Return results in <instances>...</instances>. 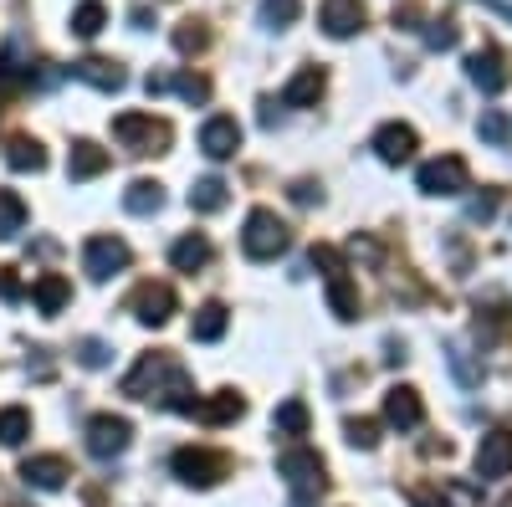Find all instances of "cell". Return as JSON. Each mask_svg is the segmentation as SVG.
Here are the masks:
<instances>
[{"instance_id": "obj_1", "label": "cell", "mask_w": 512, "mask_h": 507, "mask_svg": "<svg viewBox=\"0 0 512 507\" xmlns=\"http://www.w3.org/2000/svg\"><path fill=\"white\" fill-rule=\"evenodd\" d=\"M123 395H134V400H159L169 410H180V415H195V385H190V374L180 369V359H169V354H144L134 369L123 374Z\"/></svg>"}, {"instance_id": "obj_2", "label": "cell", "mask_w": 512, "mask_h": 507, "mask_svg": "<svg viewBox=\"0 0 512 507\" xmlns=\"http://www.w3.org/2000/svg\"><path fill=\"white\" fill-rule=\"evenodd\" d=\"M287 226L277 221V210H251L246 216V231H241V246H246V257L251 262H272L287 251Z\"/></svg>"}, {"instance_id": "obj_3", "label": "cell", "mask_w": 512, "mask_h": 507, "mask_svg": "<svg viewBox=\"0 0 512 507\" xmlns=\"http://www.w3.org/2000/svg\"><path fill=\"white\" fill-rule=\"evenodd\" d=\"M277 472L287 477V487H292L297 497H318V492L328 487V477H323V456L308 451V446H287V451L277 456Z\"/></svg>"}, {"instance_id": "obj_4", "label": "cell", "mask_w": 512, "mask_h": 507, "mask_svg": "<svg viewBox=\"0 0 512 507\" xmlns=\"http://www.w3.org/2000/svg\"><path fill=\"white\" fill-rule=\"evenodd\" d=\"M113 139L123 149H134V154H159L169 144V129H164V123H154L149 113H118L113 118Z\"/></svg>"}, {"instance_id": "obj_5", "label": "cell", "mask_w": 512, "mask_h": 507, "mask_svg": "<svg viewBox=\"0 0 512 507\" xmlns=\"http://www.w3.org/2000/svg\"><path fill=\"white\" fill-rule=\"evenodd\" d=\"M169 467H175V477H180L185 487H216V482L226 477V456L200 451V446H180Z\"/></svg>"}, {"instance_id": "obj_6", "label": "cell", "mask_w": 512, "mask_h": 507, "mask_svg": "<svg viewBox=\"0 0 512 507\" xmlns=\"http://www.w3.org/2000/svg\"><path fill=\"white\" fill-rule=\"evenodd\" d=\"M128 441H134V426H128L123 415H93V420H88V451H93L98 461L123 456Z\"/></svg>"}, {"instance_id": "obj_7", "label": "cell", "mask_w": 512, "mask_h": 507, "mask_svg": "<svg viewBox=\"0 0 512 507\" xmlns=\"http://www.w3.org/2000/svg\"><path fill=\"white\" fill-rule=\"evenodd\" d=\"M82 267H88L93 282H108V277H118L128 267V246L118 236H93L88 251H82Z\"/></svg>"}, {"instance_id": "obj_8", "label": "cell", "mask_w": 512, "mask_h": 507, "mask_svg": "<svg viewBox=\"0 0 512 507\" xmlns=\"http://www.w3.org/2000/svg\"><path fill=\"white\" fill-rule=\"evenodd\" d=\"M415 185H420L425 195H461V190H466V164H461L456 154H446V159H431V164H420Z\"/></svg>"}, {"instance_id": "obj_9", "label": "cell", "mask_w": 512, "mask_h": 507, "mask_svg": "<svg viewBox=\"0 0 512 507\" xmlns=\"http://www.w3.org/2000/svg\"><path fill=\"white\" fill-rule=\"evenodd\" d=\"M175 287H164V282H149V287H139V298H134V318L144 323V328H164L169 318H175Z\"/></svg>"}, {"instance_id": "obj_10", "label": "cell", "mask_w": 512, "mask_h": 507, "mask_svg": "<svg viewBox=\"0 0 512 507\" xmlns=\"http://www.w3.org/2000/svg\"><path fill=\"white\" fill-rule=\"evenodd\" d=\"M507 472H512V431L482 436V446H477V477H482V482H497V477H507Z\"/></svg>"}, {"instance_id": "obj_11", "label": "cell", "mask_w": 512, "mask_h": 507, "mask_svg": "<svg viewBox=\"0 0 512 507\" xmlns=\"http://www.w3.org/2000/svg\"><path fill=\"white\" fill-rule=\"evenodd\" d=\"M200 149H205L210 159H231V154L241 149V123H236V118H226V113L205 118V129H200Z\"/></svg>"}, {"instance_id": "obj_12", "label": "cell", "mask_w": 512, "mask_h": 507, "mask_svg": "<svg viewBox=\"0 0 512 507\" xmlns=\"http://www.w3.org/2000/svg\"><path fill=\"white\" fill-rule=\"evenodd\" d=\"M318 26H323L333 41H349V36L364 26V6H359V0H323Z\"/></svg>"}, {"instance_id": "obj_13", "label": "cell", "mask_w": 512, "mask_h": 507, "mask_svg": "<svg viewBox=\"0 0 512 507\" xmlns=\"http://www.w3.org/2000/svg\"><path fill=\"white\" fill-rule=\"evenodd\" d=\"M77 82H88V88H98V93H123V67L118 62H108V57H82V62H72L67 67Z\"/></svg>"}, {"instance_id": "obj_14", "label": "cell", "mask_w": 512, "mask_h": 507, "mask_svg": "<svg viewBox=\"0 0 512 507\" xmlns=\"http://www.w3.org/2000/svg\"><path fill=\"white\" fill-rule=\"evenodd\" d=\"M415 129L410 123H384V129L374 134V154L384 159V164H405V159H415Z\"/></svg>"}, {"instance_id": "obj_15", "label": "cell", "mask_w": 512, "mask_h": 507, "mask_svg": "<svg viewBox=\"0 0 512 507\" xmlns=\"http://www.w3.org/2000/svg\"><path fill=\"white\" fill-rule=\"evenodd\" d=\"M466 77H472V88H482V93H502L512 82V72L497 52H472L466 57Z\"/></svg>"}, {"instance_id": "obj_16", "label": "cell", "mask_w": 512, "mask_h": 507, "mask_svg": "<svg viewBox=\"0 0 512 507\" xmlns=\"http://www.w3.org/2000/svg\"><path fill=\"white\" fill-rule=\"evenodd\" d=\"M384 420H390L395 431H415L420 420H425V405H420V395H415L410 385H395L390 395H384Z\"/></svg>"}, {"instance_id": "obj_17", "label": "cell", "mask_w": 512, "mask_h": 507, "mask_svg": "<svg viewBox=\"0 0 512 507\" xmlns=\"http://www.w3.org/2000/svg\"><path fill=\"white\" fill-rule=\"evenodd\" d=\"M67 461L62 456H31V461H21V482L26 487H41V492H57V487H67Z\"/></svg>"}, {"instance_id": "obj_18", "label": "cell", "mask_w": 512, "mask_h": 507, "mask_svg": "<svg viewBox=\"0 0 512 507\" xmlns=\"http://www.w3.org/2000/svg\"><path fill=\"white\" fill-rule=\"evenodd\" d=\"M103 169H108V149H98L93 139H77V144H72V154H67V175H72L77 185H82V180H98Z\"/></svg>"}, {"instance_id": "obj_19", "label": "cell", "mask_w": 512, "mask_h": 507, "mask_svg": "<svg viewBox=\"0 0 512 507\" xmlns=\"http://www.w3.org/2000/svg\"><path fill=\"white\" fill-rule=\"evenodd\" d=\"M323 98V72L318 67H303L287 88H282V108H313Z\"/></svg>"}, {"instance_id": "obj_20", "label": "cell", "mask_w": 512, "mask_h": 507, "mask_svg": "<svg viewBox=\"0 0 512 507\" xmlns=\"http://www.w3.org/2000/svg\"><path fill=\"white\" fill-rule=\"evenodd\" d=\"M31 298H36V313H47V318H57V313L67 308V298H72V287H67V277L47 272V277H36V287H31Z\"/></svg>"}, {"instance_id": "obj_21", "label": "cell", "mask_w": 512, "mask_h": 507, "mask_svg": "<svg viewBox=\"0 0 512 507\" xmlns=\"http://www.w3.org/2000/svg\"><path fill=\"white\" fill-rule=\"evenodd\" d=\"M195 415H200V420H210V426H226V420H241V415H246V400H241L236 390H216L210 400H200V405H195Z\"/></svg>"}, {"instance_id": "obj_22", "label": "cell", "mask_w": 512, "mask_h": 507, "mask_svg": "<svg viewBox=\"0 0 512 507\" xmlns=\"http://www.w3.org/2000/svg\"><path fill=\"white\" fill-rule=\"evenodd\" d=\"M169 262H175V272H200L205 262H210V241L205 236H180L175 246H169Z\"/></svg>"}, {"instance_id": "obj_23", "label": "cell", "mask_w": 512, "mask_h": 507, "mask_svg": "<svg viewBox=\"0 0 512 507\" xmlns=\"http://www.w3.org/2000/svg\"><path fill=\"white\" fill-rule=\"evenodd\" d=\"M123 210L128 216H154V210H164V190L154 180H134L123 190Z\"/></svg>"}, {"instance_id": "obj_24", "label": "cell", "mask_w": 512, "mask_h": 507, "mask_svg": "<svg viewBox=\"0 0 512 507\" xmlns=\"http://www.w3.org/2000/svg\"><path fill=\"white\" fill-rule=\"evenodd\" d=\"M328 282V308H333V318H359V292L349 287V272H333V277H323Z\"/></svg>"}, {"instance_id": "obj_25", "label": "cell", "mask_w": 512, "mask_h": 507, "mask_svg": "<svg viewBox=\"0 0 512 507\" xmlns=\"http://www.w3.org/2000/svg\"><path fill=\"white\" fill-rule=\"evenodd\" d=\"M226 195H231L226 180L205 175V180H195V190H190V210H200V216H216V210L226 205Z\"/></svg>"}, {"instance_id": "obj_26", "label": "cell", "mask_w": 512, "mask_h": 507, "mask_svg": "<svg viewBox=\"0 0 512 507\" xmlns=\"http://www.w3.org/2000/svg\"><path fill=\"white\" fill-rule=\"evenodd\" d=\"M226 323H231V313H226L221 303H205V308L195 313V323H190V338H200V344H216V338L226 333Z\"/></svg>"}, {"instance_id": "obj_27", "label": "cell", "mask_w": 512, "mask_h": 507, "mask_svg": "<svg viewBox=\"0 0 512 507\" xmlns=\"http://www.w3.org/2000/svg\"><path fill=\"white\" fill-rule=\"evenodd\" d=\"M103 26H108V6H103V0H82V6L72 11V36H82V41H93Z\"/></svg>"}, {"instance_id": "obj_28", "label": "cell", "mask_w": 512, "mask_h": 507, "mask_svg": "<svg viewBox=\"0 0 512 507\" xmlns=\"http://www.w3.org/2000/svg\"><path fill=\"white\" fill-rule=\"evenodd\" d=\"M272 426H277L282 436H308L313 415H308V405H303V400H282V405H277V415H272Z\"/></svg>"}, {"instance_id": "obj_29", "label": "cell", "mask_w": 512, "mask_h": 507, "mask_svg": "<svg viewBox=\"0 0 512 507\" xmlns=\"http://www.w3.org/2000/svg\"><path fill=\"white\" fill-rule=\"evenodd\" d=\"M6 164L11 169H31V175H41V169H47V154H41V144L36 139H11V149H6Z\"/></svg>"}, {"instance_id": "obj_30", "label": "cell", "mask_w": 512, "mask_h": 507, "mask_svg": "<svg viewBox=\"0 0 512 507\" xmlns=\"http://www.w3.org/2000/svg\"><path fill=\"white\" fill-rule=\"evenodd\" d=\"M21 226H26V200L16 190H0V241L21 236Z\"/></svg>"}, {"instance_id": "obj_31", "label": "cell", "mask_w": 512, "mask_h": 507, "mask_svg": "<svg viewBox=\"0 0 512 507\" xmlns=\"http://www.w3.org/2000/svg\"><path fill=\"white\" fill-rule=\"evenodd\" d=\"M31 436V410L11 405V410H0V446H21Z\"/></svg>"}, {"instance_id": "obj_32", "label": "cell", "mask_w": 512, "mask_h": 507, "mask_svg": "<svg viewBox=\"0 0 512 507\" xmlns=\"http://www.w3.org/2000/svg\"><path fill=\"white\" fill-rule=\"evenodd\" d=\"M297 16H303V0H262V26L267 31H287Z\"/></svg>"}, {"instance_id": "obj_33", "label": "cell", "mask_w": 512, "mask_h": 507, "mask_svg": "<svg viewBox=\"0 0 512 507\" xmlns=\"http://www.w3.org/2000/svg\"><path fill=\"white\" fill-rule=\"evenodd\" d=\"M477 129H482V139H487V144H497V149H502V144L512 139V118H507L502 108H492V113H482Z\"/></svg>"}, {"instance_id": "obj_34", "label": "cell", "mask_w": 512, "mask_h": 507, "mask_svg": "<svg viewBox=\"0 0 512 507\" xmlns=\"http://www.w3.org/2000/svg\"><path fill=\"white\" fill-rule=\"evenodd\" d=\"M456 41H461L456 21H431V31H425V47H431V52H451Z\"/></svg>"}, {"instance_id": "obj_35", "label": "cell", "mask_w": 512, "mask_h": 507, "mask_svg": "<svg viewBox=\"0 0 512 507\" xmlns=\"http://www.w3.org/2000/svg\"><path fill=\"white\" fill-rule=\"evenodd\" d=\"M175 93H180L185 103H210V82H205L200 72H180V77H175Z\"/></svg>"}, {"instance_id": "obj_36", "label": "cell", "mask_w": 512, "mask_h": 507, "mask_svg": "<svg viewBox=\"0 0 512 507\" xmlns=\"http://www.w3.org/2000/svg\"><path fill=\"white\" fill-rule=\"evenodd\" d=\"M344 436H349V446H359V451H374V446H379V426H374V420H349Z\"/></svg>"}, {"instance_id": "obj_37", "label": "cell", "mask_w": 512, "mask_h": 507, "mask_svg": "<svg viewBox=\"0 0 512 507\" xmlns=\"http://www.w3.org/2000/svg\"><path fill=\"white\" fill-rule=\"evenodd\" d=\"M205 41H210V36H205V26H200V21H185V26L175 31V47H180L185 57H190V52H200Z\"/></svg>"}, {"instance_id": "obj_38", "label": "cell", "mask_w": 512, "mask_h": 507, "mask_svg": "<svg viewBox=\"0 0 512 507\" xmlns=\"http://www.w3.org/2000/svg\"><path fill=\"white\" fill-rule=\"evenodd\" d=\"M466 216H472L477 226H487V221L497 216V190H487V195H477V200H472V210H466Z\"/></svg>"}, {"instance_id": "obj_39", "label": "cell", "mask_w": 512, "mask_h": 507, "mask_svg": "<svg viewBox=\"0 0 512 507\" xmlns=\"http://www.w3.org/2000/svg\"><path fill=\"white\" fill-rule=\"evenodd\" d=\"M0 298H6V303H21L26 298V287H21V277L11 267H0Z\"/></svg>"}, {"instance_id": "obj_40", "label": "cell", "mask_w": 512, "mask_h": 507, "mask_svg": "<svg viewBox=\"0 0 512 507\" xmlns=\"http://www.w3.org/2000/svg\"><path fill=\"white\" fill-rule=\"evenodd\" d=\"M77 359L88 364V369H103V364H108V344H98V338H88V344L77 349Z\"/></svg>"}, {"instance_id": "obj_41", "label": "cell", "mask_w": 512, "mask_h": 507, "mask_svg": "<svg viewBox=\"0 0 512 507\" xmlns=\"http://www.w3.org/2000/svg\"><path fill=\"white\" fill-rule=\"evenodd\" d=\"M292 200H297V205H313V200H323V185H318V180H297V185H292Z\"/></svg>"}, {"instance_id": "obj_42", "label": "cell", "mask_w": 512, "mask_h": 507, "mask_svg": "<svg viewBox=\"0 0 512 507\" xmlns=\"http://www.w3.org/2000/svg\"><path fill=\"white\" fill-rule=\"evenodd\" d=\"M415 21H420V6H415V0H405V6H395V26L415 31Z\"/></svg>"}, {"instance_id": "obj_43", "label": "cell", "mask_w": 512, "mask_h": 507, "mask_svg": "<svg viewBox=\"0 0 512 507\" xmlns=\"http://www.w3.org/2000/svg\"><path fill=\"white\" fill-rule=\"evenodd\" d=\"M415 507H446V502H431V497H425V502H415Z\"/></svg>"}, {"instance_id": "obj_44", "label": "cell", "mask_w": 512, "mask_h": 507, "mask_svg": "<svg viewBox=\"0 0 512 507\" xmlns=\"http://www.w3.org/2000/svg\"><path fill=\"white\" fill-rule=\"evenodd\" d=\"M502 507H512V497H507V502H502Z\"/></svg>"}]
</instances>
